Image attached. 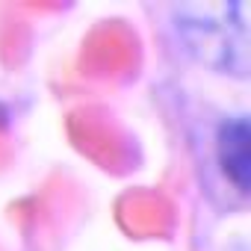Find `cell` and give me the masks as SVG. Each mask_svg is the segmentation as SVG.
<instances>
[{
    "instance_id": "7a4b0ae2",
    "label": "cell",
    "mask_w": 251,
    "mask_h": 251,
    "mask_svg": "<svg viewBox=\"0 0 251 251\" xmlns=\"http://www.w3.org/2000/svg\"><path fill=\"white\" fill-rule=\"evenodd\" d=\"M219 148H222L225 172L233 177V183L239 189H245V183H248L245 180V175H248V124H245V118H236V121L225 124Z\"/></svg>"
},
{
    "instance_id": "6da1fadb",
    "label": "cell",
    "mask_w": 251,
    "mask_h": 251,
    "mask_svg": "<svg viewBox=\"0 0 251 251\" xmlns=\"http://www.w3.org/2000/svg\"><path fill=\"white\" fill-rule=\"evenodd\" d=\"M175 15H177V33L189 53L236 77L248 74V6L245 3L177 6Z\"/></svg>"
}]
</instances>
